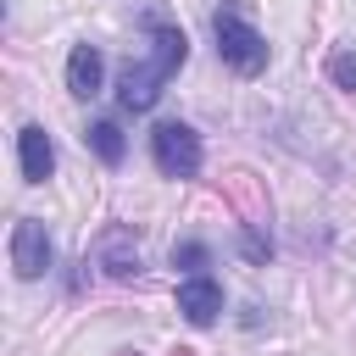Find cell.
Instances as JSON below:
<instances>
[{"label":"cell","mask_w":356,"mask_h":356,"mask_svg":"<svg viewBox=\"0 0 356 356\" xmlns=\"http://www.w3.org/2000/svg\"><path fill=\"white\" fill-rule=\"evenodd\" d=\"M145 33H150V56H145V61H128L122 78H117V106H122V111H150V106L161 100V83L189 61V39H184V28L167 22L161 11L145 17Z\"/></svg>","instance_id":"cell-1"},{"label":"cell","mask_w":356,"mask_h":356,"mask_svg":"<svg viewBox=\"0 0 356 356\" xmlns=\"http://www.w3.org/2000/svg\"><path fill=\"white\" fill-rule=\"evenodd\" d=\"M211 33H217V56H222V67H234L239 78H256V72L267 67V39H261L234 6H222V11L211 17Z\"/></svg>","instance_id":"cell-2"},{"label":"cell","mask_w":356,"mask_h":356,"mask_svg":"<svg viewBox=\"0 0 356 356\" xmlns=\"http://www.w3.org/2000/svg\"><path fill=\"white\" fill-rule=\"evenodd\" d=\"M150 156H156V167L167 178H195L206 150H200V134L189 122H156L150 128Z\"/></svg>","instance_id":"cell-3"},{"label":"cell","mask_w":356,"mask_h":356,"mask_svg":"<svg viewBox=\"0 0 356 356\" xmlns=\"http://www.w3.org/2000/svg\"><path fill=\"white\" fill-rule=\"evenodd\" d=\"M89 261H95L106 278H117V284H128V278H139V273H145L139 239H134V228H122V222H111V228H100V234H95Z\"/></svg>","instance_id":"cell-4"},{"label":"cell","mask_w":356,"mask_h":356,"mask_svg":"<svg viewBox=\"0 0 356 356\" xmlns=\"http://www.w3.org/2000/svg\"><path fill=\"white\" fill-rule=\"evenodd\" d=\"M11 267H17V278H44L50 273V234H44L39 217L11 222Z\"/></svg>","instance_id":"cell-5"},{"label":"cell","mask_w":356,"mask_h":356,"mask_svg":"<svg viewBox=\"0 0 356 356\" xmlns=\"http://www.w3.org/2000/svg\"><path fill=\"white\" fill-rule=\"evenodd\" d=\"M178 312H184L195 328L217 323V312H222V289H217V278H206V273L184 278V284H178Z\"/></svg>","instance_id":"cell-6"},{"label":"cell","mask_w":356,"mask_h":356,"mask_svg":"<svg viewBox=\"0 0 356 356\" xmlns=\"http://www.w3.org/2000/svg\"><path fill=\"white\" fill-rule=\"evenodd\" d=\"M17 161H22V178H28V184H44V178L56 172V145H50V134H44L39 122H28V128L17 134Z\"/></svg>","instance_id":"cell-7"},{"label":"cell","mask_w":356,"mask_h":356,"mask_svg":"<svg viewBox=\"0 0 356 356\" xmlns=\"http://www.w3.org/2000/svg\"><path fill=\"white\" fill-rule=\"evenodd\" d=\"M100 78H106L100 50H95V44H72V56H67V89H72L78 100H95V95H100Z\"/></svg>","instance_id":"cell-8"},{"label":"cell","mask_w":356,"mask_h":356,"mask_svg":"<svg viewBox=\"0 0 356 356\" xmlns=\"http://www.w3.org/2000/svg\"><path fill=\"white\" fill-rule=\"evenodd\" d=\"M83 139H89V150H95L106 167H117V161L128 156V139H122V128H117V122H89V134H83Z\"/></svg>","instance_id":"cell-9"},{"label":"cell","mask_w":356,"mask_h":356,"mask_svg":"<svg viewBox=\"0 0 356 356\" xmlns=\"http://www.w3.org/2000/svg\"><path fill=\"white\" fill-rule=\"evenodd\" d=\"M234 245H239V256H245L250 267H267V261H273V239H267V228H261V222H239Z\"/></svg>","instance_id":"cell-10"},{"label":"cell","mask_w":356,"mask_h":356,"mask_svg":"<svg viewBox=\"0 0 356 356\" xmlns=\"http://www.w3.org/2000/svg\"><path fill=\"white\" fill-rule=\"evenodd\" d=\"M206 261H211V250H206L200 239H178V245H172V267H189V278H195Z\"/></svg>","instance_id":"cell-11"},{"label":"cell","mask_w":356,"mask_h":356,"mask_svg":"<svg viewBox=\"0 0 356 356\" xmlns=\"http://www.w3.org/2000/svg\"><path fill=\"white\" fill-rule=\"evenodd\" d=\"M328 78H334L339 89H356V50H334V56H328Z\"/></svg>","instance_id":"cell-12"},{"label":"cell","mask_w":356,"mask_h":356,"mask_svg":"<svg viewBox=\"0 0 356 356\" xmlns=\"http://www.w3.org/2000/svg\"><path fill=\"white\" fill-rule=\"evenodd\" d=\"M172 356H195V350H172Z\"/></svg>","instance_id":"cell-13"}]
</instances>
